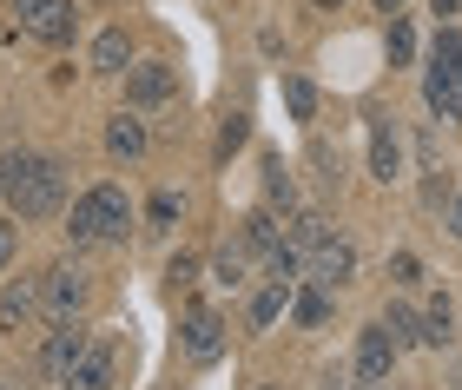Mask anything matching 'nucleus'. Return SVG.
Instances as JSON below:
<instances>
[{"instance_id":"obj_1","label":"nucleus","mask_w":462,"mask_h":390,"mask_svg":"<svg viewBox=\"0 0 462 390\" xmlns=\"http://www.w3.org/2000/svg\"><path fill=\"white\" fill-rule=\"evenodd\" d=\"M60 199H67V179H60L53 159H40V153L0 159V205L14 218H47V212H60Z\"/></svg>"},{"instance_id":"obj_2","label":"nucleus","mask_w":462,"mask_h":390,"mask_svg":"<svg viewBox=\"0 0 462 390\" xmlns=\"http://www.w3.org/2000/svg\"><path fill=\"white\" fill-rule=\"evenodd\" d=\"M125 225H133V199H125L119 186H93V192H79L73 199V212H67V238L73 245H106L119 238Z\"/></svg>"},{"instance_id":"obj_3","label":"nucleus","mask_w":462,"mask_h":390,"mask_svg":"<svg viewBox=\"0 0 462 390\" xmlns=\"http://www.w3.org/2000/svg\"><path fill=\"white\" fill-rule=\"evenodd\" d=\"M423 107L436 119H462V33L456 27L436 33V60L423 73Z\"/></svg>"},{"instance_id":"obj_4","label":"nucleus","mask_w":462,"mask_h":390,"mask_svg":"<svg viewBox=\"0 0 462 390\" xmlns=\"http://www.w3.org/2000/svg\"><path fill=\"white\" fill-rule=\"evenodd\" d=\"M7 14L33 40H47V47H67V40H73V0H14Z\"/></svg>"},{"instance_id":"obj_5","label":"nucleus","mask_w":462,"mask_h":390,"mask_svg":"<svg viewBox=\"0 0 462 390\" xmlns=\"http://www.w3.org/2000/svg\"><path fill=\"white\" fill-rule=\"evenodd\" d=\"M304 278H310V284H330V292H344V284L356 278V245L330 232V238L318 245V252L304 258Z\"/></svg>"},{"instance_id":"obj_6","label":"nucleus","mask_w":462,"mask_h":390,"mask_svg":"<svg viewBox=\"0 0 462 390\" xmlns=\"http://www.w3.org/2000/svg\"><path fill=\"white\" fill-rule=\"evenodd\" d=\"M79 304H87V272H73V265H53L47 278H40V311L53 324H67Z\"/></svg>"},{"instance_id":"obj_7","label":"nucleus","mask_w":462,"mask_h":390,"mask_svg":"<svg viewBox=\"0 0 462 390\" xmlns=\"http://www.w3.org/2000/svg\"><path fill=\"white\" fill-rule=\"evenodd\" d=\"M172 93H179V67H165V60H145V67L125 73V99L133 107H165Z\"/></svg>"},{"instance_id":"obj_8","label":"nucleus","mask_w":462,"mask_h":390,"mask_svg":"<svg viewBox=\"0 0 462 390\" xmlns=\"http://www.w3.org/2000/svg\"><path fill=\"white\" fill-rule=\"evenodd\" d=\"M60 390H113V351L106 344H93L87 338V351H79L67 364V377H60Z\"/></svg>"},{"instance_id":"obj_9","label":"nucleus","mask_w":462,"mask_h":390,"mask_svg":"<svg viewBox=\"0 0 462 390\" xmlns=\"http://www.w3.org/2000/svg\"><path fill=\"white\" fill-rule=\"evenodd\" d=\"M33 318H40V278H14L7 292H0V331L20 338Z\"/></svg>"},{"instance_id":"obj_10","label":"nucleus","mask_w":462,"mask_h":390,"mask_svg":"<svg viewBox=\"0 0 462 390\" xmlns=\"http://www.w3.org/2000/svg\"><path fill=\"white\" fill-rule=\"evenodd\" d=\"M370 172L383 179V186H390V179H403V133H396L383 113L370 119Z\"/></svg>"},{"instance_id":"obj_11","label":"nucleus","mask_w":462,"mask_h":390,"mask_svg":"<svg viewBox=\"0 0 462 390\" xmlns=\"http://www.w3.org/2000/svg\"><path fill=\"white\" fill-rule=\"evenodd\" d=\"M390 364H396V344H390L383 324H370V331L356 338V384H383Z\"/></svg>"},{"instance_id":"obj_12","label":"nucleus","mask_w":462,"mask_h":390,"mask_svg":"<svg viewBox=\"0 0 462 390\" xmlns=\"http://www.w3.org/2000/svg\"><path fill=\"white\" fill-rule=\"evenodd\" d=\"M218 351H225V318L218 311H192V318H185V358L212 364Z\"/></svg>"},{"instance_id":"obj_13","label":"nucleus","mask_w":462,"mask_h":390,"mask_svg":"<svg viewBox=\"0 0 462 390\" xmlns=\"http://www.w3.org/2000/svg\"><path fill=\"white\" fill-rule=\"evenodd\" d=\"M79 351H87V331H73V318H67V324H60V331L47 338V351H40V371L60 384V377H67V364H73Z\"/></svg>"},{"instance_id":"obj_14","label":"nucleus","mask_w":462,"mask_h":390,"mask_svg":"<svg viewBox=\"0 0 462 390\" xmlns=\"http://www.w3.org/2000/svg\"><path fill=\"white\" fill-rule=\"evenodd\" d=\"M291 292H298V278H271L258 298H251V331H271L284 311H291Z\"/></svg>"},{"instance_id":"obj_15","label":"nucleus","mask_w":462,"mask_h":390,"mask_svg":"<svg viewBox=\"0 0 462 390\" xmlns=\"http://www.w3.org/2000/svg\"><path fill=\"white\" fill-rule=\"evenodd\" d=\"M125 60H133V40H125V27H106L93 40V73H125Z\"/></svg>"},{"instance_id":"obj_16","label":"nucleus","mask_w":462,"mask_h":390,"mask_svg":"<svg viewBox=\"0 0 462 390\" xmlns=\"http://www.w3.org/2000/svg\"><path fill=\"white\" fill-rule=\"evenodd\" d=\"M245 245H251L258 258H271V252L284 245V232H278V212H271V205H258V212L245 218Z\"/></svg>"},{"instance_id":"obj_17","label":"nucleus","mask_w":462,"mask_h":390,"mask_svg":"<svg viewBox=\"0 0 462 390\" xmlns=\"http://www.w3.org/2000/svg\"><path fill=\"white\" fill-rule=\"evenodd\" d=\"M449 338H456V304H449V292H436L423 304V344H449Z\"/></svg>"},{"instance_id":"obj_18","label":"nucleus","mask_w":462,"mask_h":390,"mask_svg":"<svg viewBox=\"0 0 462 390\" xmlns=\"http://www.w3.org/2000/svg\"><path fill=\"white\" fill-rule=\"evenodd\" d=\"M284 113L298 119V126H310V119H318V87L298 79V73H284Z\"/></svg>"},{"instance_id":"obj_19","label":"nucleus","mask_w":462,"mask_h":390,"mask_svg":"<svg viewBox=\"0 0 462 390\" xmlns=\"http://www.w3.org/2000/svg\"><path fill=\"white\" fill-rule=\"evenodd\" d=\"M106 153H113V159H139V153H145V126L119 113L113 126H106Z\"/></svg>"},{"instance_id":"obj_20","label":"nucleus","mask_w":462,"mask_h":390,"mask_svg":"<svg viewBox=\"0 0 462 390\" xmlns=\"http://www.w3.org/2000/svg\"><path fill=\"white\" fill-rule=\"evenodd\" d=\"M291 318H298V324H324V318H330V284H310V292H291Z\"/></svg>"},{"instance_id":"obj_21","label":"nucleus","mask_w":462,"mask_h":390,"mask_svg":"<svg viewBox=\"0 0 462 390\" xmlns=\"http://www.w3.org/2000/svg\"><path fill=\"white\" fill-rule=\"evenodd\" d=\"M251 258H258V252H251L245 238H238V245H225V252L212 258V272H218V284H245V272H251Z\"/></svg>"},{"instance_id":"obj_22","label":"nucleus","mask_w":462,"mask_h":390,"mask_svg":"<svg viewBox=\"0 0 462 390\" xmlns=\"http://www.w3.org/2000/svg\"><path fill=\"white\" fill-rule=\"evenodd\" d=\"M383 331H390V344H396V351H410V344H423V318H416V311H403V304H390Z\"/></svg>"},{"instance_id":"obj_23","label":"nucleus","mask_w":462,"mask_h":390,"mask_svg":"<svg viewBox=\"0 0 462 390\" xmlns=\"http://www.w3.org/2000/svg\"><path fill=\"white\" fill-rule=\"evenodd\" d=\"M264 199H271V205H284V212H291V205H298V186H291L284 159H271V166H264Z\"/></svg>"},{"instance_id":"obj_24","label":"nucleus","mask_w":462,"mask_h":390,"mask_svg":"<svg viewBox=\"0 0 462 390\" xmlns=\"http://www.w3.org/2000/svg\"><path fill=\"white\" fill-rule=\"evenodd\" d=\"M410 53H416V27L396 14V20H390V67H410Z\"/></svg>"},{"instance_id":"obj_25","label":"nucleus","mask_w":462,"mask_h":390,"mask_svg":"<svg viewBox=\"0 0 462 390\" xmlns=\"http://www.w3.org/2000/svg\"><path fill=\"white\" fill-rule=\"evenodd\" d=\"M245 139H251V119H245V113H231V119H225V133H218V159H231V153L245 146Z\"/></svg>"},{"instance_id":"obj_26","label":"nucleus","mask_w":462,"mask_h":390,"mask_svg":"<svg viewBox=\"0 0 462 390\" xmlns=\"http://www.w3.org/2000/svg\"><path fill=\"white\" fill-rule=\"evenodd\" d=\"M179 212H185V199H179V192H152V205H145V218H152L159 232H165V225H172Z\"/></svg>"},{"instance_id":"obj_27","label":"nucleus","mask_w":462,"mask_h":390,"mask_svg":"<svg viewBox=\"0 0 462 390\" xmlns=\"http://www.w3.org/2000/svg\"><path fill=\"white\" fill-rule=\"evenodd\" d=\"M390 278H396V284H416V278H423V265H416L410 252H396V258H390Z\"/></svg>"},{"instance_id":"obj_28","label":"nucleus","mask_w":462,"mask_h":390,"mask_svg":"<svg viewBox=\"0 0 462 390\" xmlns=\"http://www.w3.org/2000/svg\"><path fill=\"white\" fill-rule=\"evenodd\" d=\"M14 252H20V232H14L7 218H0V272H7V265H14Z\"/></svg>"},{"instance_id":"obj_29","label":"nucleus","mask_w":462,"mask_h":390,"mask_svg":"<svg viewBox=\"0 0 462 390\" xmlns=\"http://www.w3.org/2000/svg\"><path fill=\"white\" fill-rule=\"evenodd\" d=\"M443 225L462 238V186H456V192H449V205H443Z\"/></svg>"},{"instance_id":"obj_30","label":"nucleus","mask_w":462,"mask_h":390,"mask_svg":"<svg viewBox=\"0 0 462 390\" xmlns=\"http://www.w3.org/2000/svg\"><path fill=\"white\" fill-rule=\"evenodd\" d=\"M192 272H199V265H192V258H185V252H179L172 265H165V278H172V284H192Z\"/></svg>"},{"instance_id":"obj_31","label":"nucleus","mask_w":462,"mask_h":390,"mask_svg":"<svg viewBox=\"0 0 462 390\" xmlns=\"http://www.w3.org/2000/svg\"><path fill=\"white\" fill-rule=\"evenodd\" d=\"M376 7H383V14H403V7H410V0H376Z\"/></svg>"},{"instance_id":"obj_32","label":"nucleus","mask_w":462,"mask_h":390,"mask_svg":"<svg viewBox=\"0 0 462 390\" xmlns=\"http://www.w3.org/2000/svg\"><path fill=\"white\" fill-rule=\"evenodd\" d=\"M456 7H462V0H436V14H456Z\"/></svg>"},{"instance_id":"obj_33","label":"nucleus","mask_w":462,"mask_h":390,"mask_svg":"<svg viewBox=\"0 0 462 390\" xmlns=\"http://www.w3.org/2000/svg\"><path fill=\"white\" fill-rule=\"evenodd\" d=\"M318 7H337V0H318Z\"/></svg>"},{"instance_id":"obj_34","label":"nucleus","mask_w":462,"mask_h":390,"mask_svg":"<svg viewBox=\"0 0 462 390\" xmlns=\"http://www.w3.org/2000/svg\"><path fill=\"white\" fill-rule=\"evenodd\" d=\"M258 390H278V384H258Z\"/></svg>"},{"instance_id":"obj_35","label":"nucleus","mask_w":462,"mask_h":390,"mask_svg":"<svg viewBox=\"0 0 462 390\" xmlns=\"http://www.w3.org/2000/svg\"><path fill=\"white\" fill-rule=\"evenodd\" d=\"M364 390H376V384H364Z\"/></svg>"}]
</instances>
